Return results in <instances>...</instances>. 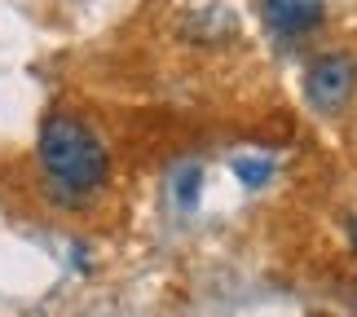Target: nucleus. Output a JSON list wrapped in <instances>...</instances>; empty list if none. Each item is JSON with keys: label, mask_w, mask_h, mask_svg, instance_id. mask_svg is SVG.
<instances>
[{"label": "nucleus", "mask_w": 357, "mask_h": 317, "mask_svg": "<svg viewBox=\"0 0 357 317\" xmlns=\"http://www.w3.org/2000/svg\"><path fill=\"white\" fill-rule=\"evenodd\" d=\"M357 93V62L349 53H318L305 66V98L322 115H340Z\"/></svg>", "instance_id": "obj_2"}, {"label": "nucleus", "mask_w": 357, "mask_h": 317, "mask_svg": "<svg viewBox=\"0 0 357 317\" xmlns=\"http://www.w3.org/2000/svg\"><path fill=\"white\" fill-rule=\"evenodd\" d=\"M36 159L40 172L49 176L53 203H66V208H79L111 176V155H106L102 137L75 115H49L40 123Z\"/></svg>", "instance_id": "obj_1"}, {"label": "nucleus", "mask_w": 357, "mask_h": 317, "mask_svg": "<svg viewBox=\"0 0 357 317\" xmlns=\"http://www.w3.org/2000/svg\"><path fill=\"white\" fill-rule=\"evenodd\" d=\"M199 185H203V172H199V163H190V168L176 172V203L181 208H195V199H199Z\"/></svg>", "instance_id": "obj_5"}, {"label": "nucleus", "mask_w": 357, "mask_h": 317, "mask_svg": "<svg viewBox=\"0 0 357 317\" xmlns=\"http://www.w3.org/2000/svg\"><path fill=\"white\" fill-rule=\"evenodd\" d=\"M260 18L273 36L300 40L326 22V5L322 0H260Z\"/></svg>", "instance_id": "obj_3"}, {"label": "nucleus", "mask_w": 357, "mask_h": 317, "mask_svg": "<svg viewBox=\"0 0 357 317\" xmlns=\"http://www.w3.org/2000/svg\"><path fill=\"white\" fill-rule=\"evenodd\" d=\"M349 242H353V252H357V216L349 220Z\"/></svg>", "instance_id": "obj_6"}, {"label": "nucleus", "mask_w": 357, "mask_h": 317, "mask_svg": "<svg viewBox=\"0 0 357 317\" xmlns=\"http://www.w3.org/2000/svg\"><path fill=\"white\" fill-rule=\"evenodd\" d=\"M229 168H234V176L247 190H260V185H269V176H273V159L269 155H234Z\"/></svg>", "instance_id": "obj_4"}]
</instances>
